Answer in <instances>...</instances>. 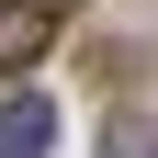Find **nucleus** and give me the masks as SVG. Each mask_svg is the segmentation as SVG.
I'll list each match as a JSON object with an SVG mask.
<instances>
[{
	"label": "nucleus",
	"mask_w": 158,
	"mask_h": 158,
	"mask_svg": "<svg viewBox=\"0 0 158 158\" xmlns=\"http://www.w3.org/2000/svg\"><path fill=\"white\" fill-rule=\"evenodd\" d=\"M79 0H0V79H23L34 56H45V34L68 23Z\"/></svg>",
	"instance_id": "1"
},
{
	"label": "nucleus",
	"mask_w": 158,
	"mask_h": 158,
	"mask_svg": "<svg viewBox=\"0 0 158 158\" xmlns=\"http://www.w3.org/2000/svg\"><path fill=\"white\" fill-rule=\"evenodd\" d=\"M102 158H158V124H113V135H102Z\"/></svg>",
	"instance_id": "3"
},
{
	"label": "nucleus",
	"mask_w": 158,
	"mask_h": 158,
	"mask_svg": "<svg viewBox=\"0 0 158 158\" xmlns=\"http://www.w3.org/2000/svg\"><path fill=\"white\" fill-rule=\"evenodd\" d=\"M56 147V102L45 90H11V102H0V158H45Z\"/></svg>",
	"instance_id": "2"
}]
</instances>
